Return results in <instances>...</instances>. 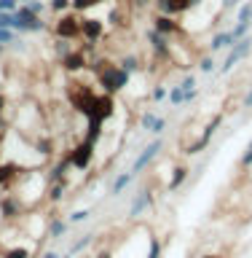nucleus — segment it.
Segmentation results:
<instances>
[{"instance_id": "10", "label": "nucleus", "mask_w": 252, "mask_h": 258, "mask_svg": "<svg viewBox=\"0 0 252 258\" xmlns=\"http://www.w3.org/2000/svg\"><path fill=\"white\" fill-rule=\"evenodd\" d=\"M70 167H75V169H86L89 164H92V159H94V143H89L86 137L80 140L75 148H72L70 153Z\"/></svg>"}, {"instance_id": "37", "label": "nucleus", "mask_w": 252, "mask_h": 258, "mask_svg": "<svg viewBox=\"0 0 252 258\" xmlns=\"http://www.w3.org/2000/svg\"><path fill=\"white\" fill-rule=\"evenodd\" d=\"M241 0H220V8L223 11H233V8H239Z\"/></svg>"}, {"instance_id": "8", "label": "nucleus", "mask_w": 252, "mask_h": 258, "mask_svg": "<svg viewBox=\"0 0 252 258\" xmlns=\"http://www.w3.org/2000/svg\"><path fill=\"white\" fill-rule=\"evenodd\" d=\"M102 38H105V19H97V16H83V14H80V40L100 43Z\"/></svg>"}, {"instance_id": "40", "label": "nucleus", "mask_w": 252, "mask_h": 258, "mask_svg": "<svg viewBox=\"0 0 252 258\" xmlns=\"http://www.w3.org/2000/svg\"><path fill=\"white\" fill-rule=\"evenodd\" d=\"M241 164H244V167H249V164H252V140H249V145H247L244 156H241Z\"/></svg>"}, {"instance_id": "20", "label": "nucleus", "mask_w": 252, "mask_h": 258, "mask_svg": "<svg viewBox=\"0 0 252 258\" xmlns=\"http://www.w3.org/2000/svg\"><path fill=\"white\" fill-rule=\"evenodd\" d=\"M132 177H134L132 172H121V175L116 177V183H113V188H110V194H113V197H118V194L124 191L129 183H132Z\"/></svg>"}, {"instance_id": "5", "label": "nucleus", "mask_w": 252, "mask_h": 258, "mask_svg": "<svg viewBox=\"0 0 252 258\" xmlns=\"http://www.w3.org/2000/svg\"><path fill=\"white\" fill-rule=\"evenodd\" d=\"M145 40H148V48L153 54V59L158 62H169V54H172V38L161 35L158 30H145Z\"/></svg>"}, {"instance_id": "18", "label": "nucleus", "mask_w": 252, "mask_h": 258, "mask_svg": "<svg viewBox=\"0 0 252 258\" xmlns=\"http://www.w3.org/2000/svg\"><path fill=\"white\" fill-rule=\"evenodd\" d=\"M252 32V22H236L231 27V38H233V43H236V40H241L244 35H249Z\"/></svg>"}, {"instance_id": "28", "label": "nucleus", "mask_w": 252, "mask_h": 258, "mask_svg": "<svg viewBox=\"0 0 252 258\" xmlns=\"http://www.w3.org/2000/svg\"><path fill=\"white\" fill-rule=\"evenodd\" d=\"M166 92H169V89H166L164 84H156V89H153V92H150L153 102H161V100H166Z\"/></svg>"}, {"instance_id": "36", "label": "nucleus", "mask_w": 252, "mask_h": 258, "mask_svg": "<svg viewBox=\"0 0 252 258\" xmlns=\"http://www.w3.org/2000/svg\"><path fill=\"white\" fill-rule=\"evenodd\" d=\"M86 218H89V210H75V213L70 215V221L78 223V221H86Z\"/></svg>"}, {"instance_id": "4", "label": "nucleus", "mask_w": 252, "mask_h": 258, "mask_svg": "<svg viewBox=\"0 0 252 258\" xmlns=\"http://www.w3.org/2000/svg\"><path fill=\"white\" fill-rule=\"evenodd\" d=\"M249 54H252V32H249V35H244L241 40H236V43L231 46L228 56H225V62L220 64V68H217V73H220V76H228V73L236 68L241 59H247Z\"/></svg>"}, {"instance_id": "42", "label": "nucleus", "mask_w": 252, "mask_h": 258, "mask_svg": "<svg viewBox=\"0 0 252 258\" xmlns=\"http://www.w3.org/2000/svg\"><path fill=\"white\" fill-rule=\"evenodd\" d=\"M241 105H244V108H252V86L247 89V94H244V102H241Z\"/></svg>"}, {"instance_id": "31", "label": "nucleus", "mask_w": 252, "mask_h": 258, "mask_svg": "<svg viewBox=\"0 0 252 258\" xmlns=\"http://www.w3.org/2000/svg\"><path fill=\"white\" fill-rule=\"evenodd\" d=\"M0 27H11L14 30V14L11 11H0Z\"/></svg>"}, {"instance_id": "30", "label": "nucleus", "mask_w": 252, "mask_h": 258, "mask_svg": "<svg viewBox=\"0 0 252 258\" xmlns=\"http://www.w3.org/2000/svg\"><path fill=\"white\" fill-rule=\"evenodd\" d=\"M180 89H183V92H191V89H196V78H193L191 73H185L183 81H180Z\"/></svg>"}, {"instance_id": "43", "label": "nucleus", "mask_w": 252, "mask_h": 258, "mask_svg": "<svg viewBox=\"0 0 252 258\" xmlns=\"http://www.w3.org/2000/svg\"><path fill=\"white\" fill-rule=\"evenodd\" d=\"M89 242H92V237H83V239H80V242H78L75 247H72V253H75V250H83V247L89 245Z\"/></svg>"}, {"instance_id": "39", "label": "nucleus", "mask_w": 252, "mask_h": 258, "mask_svg": "<svg viewBox=\"0 0 252 258\" xmlns=\"http://www.w3.org/2000/svg\"><path fill=\"white\" fill-rule=\"evenodd\" d=\"M129 3H132L134 8H140V11H142V8H150L153 3H156V0H129Z\"/></svg>"}, {"instance_id": "13", "label": "nucleus", "mask_w": 252, "mask_h": 258, "mask_svg": "<svg viewBox=\"0 0 252 258\" xmlns=\"http://www.w3.org/2000/svg\"><path fill=\"white\" fill-rule=\"evenodd\" d=\"M140 126L148 129V132H153V135H161V132L166 129V118L156 116L153 110H145L142 116H140Z\"/></svg>"}, {"instance_id": "44", "label": "nucleus", "mask_w": 252, "mask_h": 258, "mask_svg": "<svg viewBox=\"0 0 252 258\" xmlns=\"http://www.w3.org/2000/svg\"><path fill=\"white\" fill-rule=\"evenodd\" d=\"M6 48H8V46H0V59H3V56H6Z\"/></svg>"}, {"instance_id": "35", "label": "nucleus", "mask_w": 252, "mask_h": 258, "mask_svg": "<svg viewBox=\"0 0 252 258\" xmlns=\"http://www.w3.org/2000/svg\"><path fill=\"white\" fill-rule=\"evenodd\" d=\"M16 6H19V3H16V0H0V11H16Z\"/></svg>"}, {"instance_id": "22", "label": "nucleus", "mask_w": 252, "mask_h": 258, "mask_svg": "<svg viewBox=\"0 0 252 258\" xmlns=\"http://www.w3.org/2000/svg\"><path fill=\"white\" fill-rule=\"evenodd\" d=\"M150 202H153V197H150L148 191H142V194H140V199H137L134 205H132V215H140L145 207H150Z\"/></svg>"}, {"instance_id": "3", "label": "nucleus", "mask_w": 252, "mask_h": 258, "mask_svg": "<svg viewBox=\"0 0 252 258\" xmlns=\"http://www.w3.org/2000/svg\"><path fill=\"white\" fill-rule=\"evenodd\" d=\"M54 38H64V40H80V14L75 11H64L54 19L51 24Z\"/></svg>"}, {"instance_id": "7", "label": "nucleus", "mask_w": 252, "mask_h": 258, "mask_svg": "<svg viewBox=\"0 0 252 258\" xmlns=\"http://www.w3.org/2000/svg\"><path fill=\"white\" fill-rule=\"evenodd\" d=\"M113 116H116V94H105V92H100L97 94V102H94V108H92V113H89L86 118H94V121H110Z\"/></svg>"}, {"instance_id": "16", "label": "nucleus", "mask_w": 252, "mask_h": 258, "mask_svg": "<svg viewBox=\"0 0 252 258\" xmlns=\"http://www.w3.org/2000/svg\"><path fill=\"white\" fill-rule=\"evenodd\" d=\"M118 64H121V68H124V70L129 73V76H132V73H137V70L142 68V64H140V56H137V54H124V56L118 59Z\"/></svg>"}, {"instance_id": "33", "label": "nucleus", "mask_w": 252, "mask_h": 258, "mask_svg": "<svg viewBox=\"0 0 252 258\" xmlns=\"http://www.w3.org/2000/svg\"><path fill=\"white\" fill-rule=\"evenodd\" d=\"M6 258H30V253L24 247H14V250H8Z\"/></svg>"}, {"instance_id": "15", "label": "nucleus", "mask_w": 252, "mask_h": 258, "mask_svg": "<svg viewBox=\"0 0 252 258\" xmlns=\"http://www.w3.org/2000/svg\"><path fill=\"white\" fill-rule=\"evenodd\" d=\"M166 100L172 108H183L185 105V92L180 89V84H175V86H169V92H166Z\"/></svg>"}, {"instance_id": "45", "label": "nucleus", "mask_w": 252, "mask_h": 258, "mask_svg": "<svg viewBox=\"0 0 252 258\" xmlns=\"http://www.w3.org/2000/svg\"><path fill=\"white\" fill-rule=\"evenodd\" d=\"M43 258H59V255H56V253H46Z\"/></svg>"}, {"instance_id": "27", "label": "nucleus", "mask_w": 252, "mask_h": 258, "mask_svg": "<svg viewBox=\"0 0 252 258\" xmlns=\"http://www.w3.org/2000/svg\"><path fill=\"white\" fill-rule=\"evenodd\" d=\"M14 175H16V167H14V164H0V185L8 183Z\"/></svg>"}, {"instance_id": "47", "label": "nucleus", "mask_w": 252, "mask_h": 258, "mask_svg": "<svg viewBox=\"0 0 252 258\" xmlns=\"http://www.w3.org/2000/svg\"><path fill=\"white\" fill-rule=\"evenodd\" d=\"M201 258H215V255H201Z\"/></svg>"}, {"instance_id": "6", "label": "nucleus", "mask_w": 252, "mask_h": 258, "mask_svg": "<svg viewBox=\"0 0 252 258\" xmlns=\"http://www.w3.org/2000/svg\"><path fill=\"white\" fill-rule=\"evenodd\" d=\"M59 68H62V73H67V76H80V73L89 70V56H86L83 48L75 46L70 54H64L59 59Z\"/></svg>"}, {"instance_id": "25", "label": "nucleus", "mask_w": 252, "mask_h": 258, "mask_svg": "<svg viewBox=\"0 0 252 258\" xmlns=\"http://www.w3.org/2000/svg\"><path fill=\"white\" fill-rule=\"evenodd\" d=\"M46 3H48V8H51L56 16L64 14V11H72V8H70V0H46Z\"/></svg>"}, {"instance_id": "29", "label": "nucleus", "mask_w": 252, "mask_h": 258, "mask_svg": "<svg viewBox=\"0 0 252 258\" xmlns=\"http://www.w3.org/2000/svg\"><path fill=\"white\" fill-rule=\"evenodd\" d=\"M27 6H30V11H35V14H40V16H43V11L48 8L46 0H27Z\"/></svg>"}, {"instance_id": "19", "label": "nucleus", "mask_w": 252, "mask_h": 258, "mask_svg": "<svg viewBox=\"0 0 252 258\" xmlns=\"http://www.w3.org/2000/svg\"><path fill=\"white\" fill-rule=\"evenodd\" d=\"M188 172H191L188 167H177L175 175H172V180H169V191H177V188H180V185L185 183V177H188Z\"/></svg>"}, {"instance_id": "24", "label": "nucleus", "mask_w": 252, "mask_h": 258, "mask_svg": "<svg viewBox=\"0 0 252 258\" xmlns=\"http://www.w3.org/2000/svg\"><path fill=\"white\" fill-rule=\"evenodd\" d=\"M249 14H252V0L239 3V8H236V22H249Z\"/></svg>"}, {"instance_id": "48", "label": "nucleus", "mask_w": 252, "mask_h": 258, "mask_svg": "<svg viewBox=\"0 0 252 258\" xmlns=\"http://www.w3.org/2000/svg\"><path fill=\"white\" fill-rule=\"evenodd\" d=\"M249 22H252V14H249Z\"/></svg>"}, {"instance_id": "14", "label": "nucleus", "mask_w": 252, "mask_h": 258, "mask_svg": "<svg viewBox=\"0 0 252 258\" xmlns=\"http://www.w3.org/2000/svg\"><path fill=\"white\" fill-rule=\"evenodd\" d=\"M231 46H233L231 30H220V32H215V35L209 38L207 51H209V54H217V51H223V48H231Z\"/></svg>"}, {"instance_id": "23", "label": "nucleus", "mask_w": 252, "mask_h": 258, "mask_svg": "<svg viewBox=\"0 0 252 258\" xmlns=\"http://www.w3.org/2000/svg\"><path fill=\"white\" fill-rule=\"evenodd\" d=\"M16 35H19L16 30L0 27V46H14V43H19V40H16Z\"/></svg>"}, {"instance_id": "9", "label": "nucleus", "mask_w": 252, "mask_h": 258, "mask_svg": "<svg viewBox=\"0 0 252 258\" xmlns=\"http://www.w3.org/2000/svg\"><path fill=\"white\" fill-rule=\"evenodd\" d=\"M153 30H158L161 35H166V38H183L185 35L180 19H177V16H169V14H156L153 16Z\"/></svg>"}, {"instance_id": "2", "label": "nucleus", "mask_w": 252, "mask_h": 258, "mask_svg": "<svg viewBox=\"0 0 252 258\" xmlns=\"http://www.w3.org/2000/svg\"><path fill=\"white\" fill-rule=\"evenodd\" d=\"M14 30L19 35H30V32H43L46 30V19L35 11H30L27 3H19L14 11Z\"/></svg>"}, {"instance_id": "11", "label": "nucleus", "mask_w": 252, "mask_h": 258, "mask_svg": "<svg viewBox=\"0 0 252 258\" xmlns=\"http://www.w3.org/2000/svg\"><path fill=\"white\" fill-rule=\"evenodd\" d=\"M156 11L158 14H169V16H183L193 11V0H156Z\"/></svg>"}, {"instance_id": "1", "label": "nucleus", "mask_w": 252, "mask_h": 258, "mask_svg": "<svg viewBox=\"0 0 252 258\" xmlns=\"http://www.w3.org/2000/svg\"><path fill=\"white\" fill-rule=\"evenodd\" d=\"M97 94L100 92H94V86L92 84H80V81H70L67 89H64V97H67V102H70V108L78 113V116H89L94 108V102H97Z\"/></svg>"}, {"instance_id": "38", "label": "nucleus", "mask_w": 252, "mask_h": 258, "mask_svg": "<svg viewBox=\"0 0 252 258\" xmlns=\"http://www.w3.org/2000/svg\"><path fill=\"white\" fill-rule=\"evenodd\" d=\"M161 255V245H158V239H150V253L148 258H158Z\"/></svg>"}, {"instance_id": "17", "label": "nucleus", "mask_w": 252, "mask_h": 258, "mask_svg": "<svg viewBox=\"0 0 252 258\" xmlns=\"http://www.w3.org/2000/svg\"><path fill=\"white\" fill-rule=\"evenodd\" d=\"M102 0H70V8L75 14H86V11H92V8H97Z\"/></svg>"}, {"instance_id": "46", "label": "nucleus", "mask_w": 252, "mask_h": 258, "mask_svg": "<svg viewBox=\"0 0 252 258\" xmlns=\"http://www.w3.org/2000/svg\"><path fill=\"white\" fill-rule=\"evenodd\" d=\"M97 258H110V253H100V255H97Z\"/></svg>"}, {"instance_id": "21", "label": "nucleus", "mask_w": 252, "mask_h": 258, "mask_svg": "<svg viewBox=\"0 0 252 258\" xmlns=\"http://www.w3.org/2000/svg\"><path fill=\"white\" fill-rule=\"evenodd\" d=\"M0 210H3V215H6V218H14L16 213H19V199L6 197L3 202H0Z\"/></svg>"}, {"instance_id": "26", "label": "nucleus", "mask_w": 252, "mask_h": 258, "mask_svg": "<svg viewBox=\"0 0 252 258\" xmlns=\"http://www.w3.org/2000/svg\"><path fill=\"white\" fill-rule=\"evenodd\" d=\"M199 70L201 73H215V54H204V56H201V59H199Z\"/></svg>"}, {"instance_id": "34", "label": "nucleus", "mask_w": 252, "mask_h": 258, "mask_svg": "<svg viewBox=\"0 0 252 258\" xmlns=\"http://www.w3.org/2000/svg\"><path fill=\"white\" fill-rule=\"evenodd\" d=\"M62 194H64V183H56L54 188H51V202H59Z\"/></svg>"}, {"instance_id": "49", "label": "nucleus", "mask_w": 252, "mask_h": 258, "mask_svg": "<svg viewBox=\"0 0 252 258\" xmlns=\"http://www.w3.org/2000/svg\"><path fill=\"white\" fill-rule=\"evenodd\" d=\"M62 258H70V255H62Z\"/></svg>"}, {"instance_id": "41", "label": "nucleus", "mask_w": 252, "mask_h": 258, "mask_svg": "<svg viewBox=\"0 0 252 258\" xmlns=\"http://www.w3.org/2000/svg\"><path fill=\"white\" fill-rule=\"evenodd\" d=\"M6 108H8V97L0 92V118H6Z\"/></svg>"}, {"instance_id": "12", "label": "nucleus", "mask_w": 252, "mask_h": 258, "mask_svg": "<svg viewBox=\"0 0 252 258\" xmlns=\"http://www.w3.org/2000/svg\"><path fill=\"white\" fill-rule=\"evenodd\" d=\"M161 148H164V140H161V137H156V140H153L150 145H145L142 153H140V156H137V161H134V167H132V175L142 172V169H145L153 159L158 156V151H161Z\"/></svg>"}, {"instance_id": "32", "label": "nucleus", "mask_w": 252, "mask_h": 258, "mask_svg": "<svg viewBox=\"0 0 252 258\" xmlns=\"http://www.w3.org/2000/svg\"><path fill=\"white\" fill-rule=\"evenodd\" d=\"M67 231V223L64 221H54V226H51V237H59V234H64Z\"/></svg>"}]
</instances>
